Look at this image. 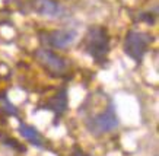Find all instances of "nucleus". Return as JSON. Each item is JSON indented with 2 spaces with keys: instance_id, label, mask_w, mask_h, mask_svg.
<instances>
[{
  "instance_id": "10",
  "label": "nucleus",
  "mask_w": 159,
  "mask_h": 156,
  "mask_svg": "<svg viewBox=\"0 0 159 156\" xmlns=\"http://www.w3.org/2000/svg\"><path fill=\"white\" fill-rule=\"evenodd\" d=\"M5 143L6 145H9V146H12L13 149H19V150H25V147L24 146H19L18 143H16V140H13V139H5Z\"/></svg>"
},
{
  "instance_id": "7",
  "label": "nucleus",
  "mask_w": 159,
  "mask_h": 156,
  "mask_svg": "<svg viewBox=\"0 0 159 156\" xmlns=\"http://www.w3.org/2000/svg\"><path fill=\"white\" fill-rule=\"evenodd\" d=\"M44 108L53 111L56 118L63 115L69 108V99H67V91H66V88L57 91V93H54L51 98H48V101L45 102Z\"/></svg>"
},
{
  "instance_id": "6",
  "label": "nucleus",
  "mask_w": 159,
  "mask_h": 156,
  "mask_svg": "<svg viewBox=\"0 0 159 156\" xmlns=\"http://www.w3.org/2000/svg\"><path fill=\"white\" fill-rule=\"evenodd\" d=\"M31 9L45 18H60L63 16V7L57 0H31Z\"/></svg>"
},
{
  "instance_id": "4",
  "label": "nucleus",
  "mask_w": 159,
  "mask_h": 156,
  "mask_svg": "<svg viewBox=\"0 0 159 156\" xmlns=\"http://www.w3.org/2000/svg\"><path fill=\"white\" fill-rule=\"evenodd\" d=\"M34 57L51 76H63L67 72L66 60L48 48H38L34 53Z\"/></svg>"
},
{
  "instance_id": "12",
  "label": "nucleus",
  "mask_w": 159,
  "mask_h": 156,
  "mask_svg": "<svg viewBox=\"0 0 159 156\" xmlns=\"http://www.w3.org/2000/svg\"><path fill=\"white\" fill-rule=\"evenodd\" d=\"M69 156H86L85 155V153H83V150L82 149H79V147H76V149H75V150L72 152V153H70V155Z\"/></svg>"
},
{
  "instance_id": "2",
  "label": "nucleus",
  "mask_w": 159,
  "mask_h": 156,
  "mask_svg": "<svg viewBox=\"0 0 159 156\" xmlns=\"http://www.w3.org/2000/svg\"><path fill=\"white\" fill-rule=\"evenodd\" d=\"M88 131L93 136H104L107 133H111L118 127V117L114 109L112 104H108L102 111L97 112L85 120Z\"/></svg>"
},
{
  "instance_id": "5",
  "label": "nucleus",
  "mask_w": 159,
  "mask_h": 156,
  "mask_svg": "<svg viewBox=\"0 0 159 156\" xmlns=\"http://www.w3.org/2000/svg\"><path fill=\"white\" fill-rule=\"evenodd\" d=\"M44 37H45L44 41L48 47L57 50H66L69 45H72L75 42L77 34L73 29H54L50 32H45Z\"/></svg>"
},
{
  "instance_id": "1",
  "label": "nucleus",
  "mask_w": 159,
  "mask_h": 156,
  "mask_svg": "<svg viewBox=\"0 0 159 156\" xmlns=\"http://www.w3.org/2000/svg\"><path fill=\"white\" fill-rule=\"evenodd\" d=\"M83 47L97 63L104 64L110 53V35L104 26H92L85 35Z\"/></svg>"
},
{
  "instance_id": "3",
  "label": "nucleus",
  "mask_w": 159,
  "mask_h": 156,
  "mask_svg": "<svg viewBox=\"0 0 159 156\" xmlns=\"http://www.w3.org/2000/svg\"><path fill=\"white\" fill-rule=\"evenodd\" d=\"M152 42V37L143 31L131 29L127 32L124 39V53L134 60L136 63H140L145 54L149 50V45Z\"/></svg>"
},
{
  "instance_id": "9",
  "label": "nucleus",
  "mask_w": 159,
  "mask_h": 156,
  "mask_svg": "<svg viewBox=\"0 0 159 156\" xmlns=\"http://www.w3.org/2000/svg\"><path fill=\"white\" fill-rule=\"evenodd\" d=\"M0 112H3L5 115H10V117H18L19 115L18 108L7 99L5 93H0Z\"/></svg>"
},
{
  "instance_id": "11",
  "label": "nucleus",
  "mask_w": 159,
  "mask_h": 156,
  "mask_svg": "<svg viewBox=\"0 0 159 156\" xmlns=\"http://www.w3.org/2000/svg\"><path fill=\"white\" fill-rule=\"evenodd\" d=\"M140 19H145L146 22H148V24H153V22H155L153 16L149 15V13H148V15H146V13H142V16H140Z\"/></svg>"
},
{
  "instance_id": "8",
  "label": "nucleus",
  "mask_w": 159,
  "mask_h": 156,
  "mask_svg": "<svg viewBox=\"0 0 159 156\" xmlns=\"http://www.w3.org/2000/svg\"><path fill=\"white\" fill-rule=\"evenodd\" d=\"M19 133H20V136L24 137V139H26V140H28L31 145H34L35 147H38V149H44V147H45L43 136H41V133H39L35 127L28 126V124H25V123H20Z\"/></svg>"
}]
</instances>
